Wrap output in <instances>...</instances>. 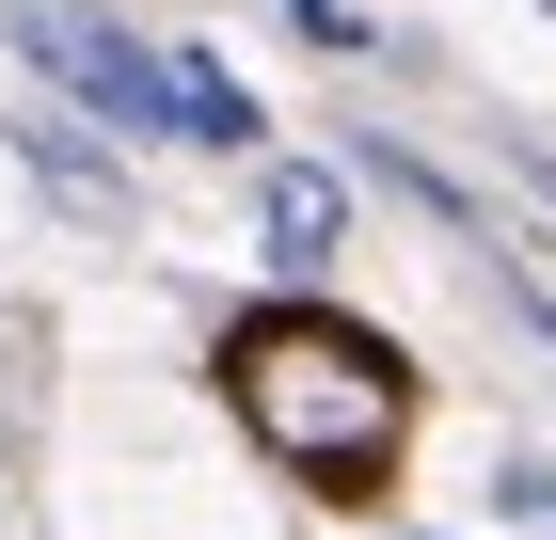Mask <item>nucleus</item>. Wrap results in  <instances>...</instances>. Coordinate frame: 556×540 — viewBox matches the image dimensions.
<instances>
[{
	"label": "nucleus",
	"mask_w": 556,
	"mask_h": 540,
	"mask_svg": "<svg viewBox=\"0 0 556 540\" xmlns=\"http://www.w3.org/2000/svg\"><path fill=\"white\" fill-rule=\"evenodd\" d=\"M509 191H525V208L556 223V143H541V127H509Z\"/></svg>",
	"instance_id": "obj_9"
},
{
	"label": "nucleus",
	"mask_w": 556,
	"mask_h": 540,
	"mask_svg": "<svg viewBox=\"0 0 556 540\" xmlns=\"http://www.w3.org/2000/svg\"><path fill=\"white\" fill-rule=\"evenodd\" d=\"M207 381H223V414L255 429V461H270V477H302L318 508H382L397 461H414V414H429V398H414V350L366 334L334 287L239 302L223 350H207Z\"/></svg>",
	"instance_id": "obj_1"
},
{
	"label": "nucleus",
	"mask_w": 556,
	"mask_h": 540,
	"mask_svg": "<svg viewBox=\"0 0 556 540\" xmlns=\"http://www.w3.org/2000/svg\"><path fill=\"white\" fill-rule=\"evenodd\" d=\"M541 16H556V0H541Z\"/></svg>",
	"instance_id": "obj_10"
},
{
	"label": "nucleus",
	"mask_w": 556,
	"mask_h": 540,
	"mask_svg": "<svg viewBox=\"0 0 556 540\" xmlns=\"http://www.w3.org/2000/svg\"><path fill=\"white\" fill-rule=\"evenodd\" d=\"M350 175H366V191H397V208H414V223H445V239H462V254H493V239H509V223H493V208H477V191H462V175H445V160H429V143H414V127H350Z\"/></svg>",
	"instance_id": "obj_6"
},
{
	"label": "nucleus",
	"mask_w": 556,
	"mask_h": 540,
	"mask_svg": "<svg viewBox=\"0 0 556 540\" xmlns=\"http://www.w3.org/2000/svg\"><path fill=\"white\" fill-rule=\"evenodd\" d=\"M0 33L48 80V112H80L96 143H175V80L143 33H112V0H0Z\"/></svg>",
	"instance_id": "obj_2"
},
{
	"label": "nucleus",
	"mask_w": 556,
	"mask_h": 540,
	"mask_svg": "<svg viewBox=\"0 0 556 540\" xmlns=\"http://www.w3.org/2000/svg\"><path fill=\"white\" fill-rule=\"evenodd\" d=\"M477 271H493V302H509V318H525V334L556 350V271H541V254H525V239H493Z\"/></svg>",
	"instance_id": "obj_8"
},
{
	"label": "nucleus",
	"mask_w": 556,
	"mask_h": 540,
	"mask_svg": "<svg viewBox=\"0 0 556 540\" xmlns=\"http://www.w3.org/2000/svg\"><path fill=\"white\" fill-rule=\"evenodd\" d=\"M255 223H270V271L318 287V271L350 254V175L334 160H255Z\"/></svg>",
	"instance_id": "obj_3"
},
{
	"label": "nucleus",
	"mask_w": 556,
	"mask_h": 540,
	"mask_svg": "<svg viewBox=\"0 0 556 540\" xmlns=\"http://www.w3.org/2000/svg\"><path fill=\"white\" fill-rule=\"evenodd\" d=\"M16 175H33L48 208H80V223H128L143 191H128V143H96L80 112H16Z\"/></svg>",
	"instance_id": "obj_4"
},
{
	"label": "nucleus",
	"mask_w": 556,
	"mask_h": 540,
	"mask_svg": "<svg viewBox=\"0 0 556 540\" xmlns=\"http://www.w3.org/2000/svg\"><path fill=\"white\" fill-rule=\"evenodd\" d=\"M414 540H429V525H414Z\"/></svg>",
	"instance_id": "obj_11"
},
{
	"label": "nucleus",
	"mask_w": 556,
	"mask_h": 540,
	"mask_svg": "<svg viewBox=\"0 0 556 540\" xmlns=\"http://www.w3.org/2000/svg\"><path fill=\"white\" fill-rule=\"evenodd\" d=\"M160 80H175V143H191V160H270V112H255V80H239L223 48L175 33V48H160Z\"/></svg>",
	"instance_id": "obj_5"
},
{
	"label": "nucleus",
	"mask_w": 556,
	"mask_h": 540,
	"mask_svg": "<svg viewBox=\"0 0 556 540\" xmlns=\"http://www.w3.org/2000/svg\"><path fill=\"white\" fill-rule=\"evenodd\" d=\"M270 16H287L302 48H334V64H382V48H397L382 16H366V0H270Z\"/></svg>",
	"instance_id": "obj_7"
}]
</instances>
